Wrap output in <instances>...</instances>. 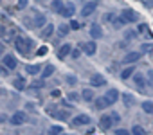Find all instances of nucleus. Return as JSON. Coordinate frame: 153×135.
<instances>
[{
  "mask_svg": "<svg viewBox=\"0 0 153 135\" xmlns=\"http://www.w3.org/2000/svg\"><path fill=\"white\" fill-rule=\"evenodd\" d=\"M29 47H31V40H25L24 36H16V38H15V49H16L20 54H27Z\"/></svg>",
  "mask_w": 153,
  "mask_h": 135,
  "instance_id": "1",
  "label": "nucleus"
},
{
  "mask_svg": "<svg viewBox=\"0 0 153 135\" xmlns=\"http://www.w3.org/2000/svg\"><path fill=\"white\" fill-rule=\"evenodd\" d=\"M137 20H139V15L135 11H131V9H123L121 11V22L123 24H133Z\"/></svg>",
  "mask_w": 153,
  "mask_h": 135,
  "instance_id": "2",
  "label": "nucleus"
},
{
  "mask_svg": "<svg viewBox=\"0 0 153 135\" xmlns=\"http://www.w3.org/2000/svg\"><path fill=\"white\" fill-rule=\"evenodd\" d=\"M25 121H27L25 112H15V113L11 115V124H13V126H20V124H24Z\"/></svg>",
  "mask_w": 153,
  "mask_h": 135,
  "instance_id": "3",
  "label": "nucleus"
},
{
  "mask_svg": "<svg viewBox=\"0 0 153 135\" xmlns=\"http://www.w3.org/2000/svg\"><path fill=\"white\" fill-rule=\"evenodd\" d=\"M2 63L7 67L9 70H15V69H16V65H18V61H16V58H15L13 54H4V58H2Z\"/></svg>",
  "mask_w": 153,
  "mask_h": 135,
  "instance_id": "4",
  "label": "nucleus"
},
{
  "mask_svg": "<svg viewBox=\"0 0 153 135\" xmlns=\"http://www.w3.org/2000/svg\"><path fill=\"white\" fill-rule=\"evenodd\" d=\"M83 124H90V115L81 113V115H76L72 119V126H83Z\"/></svg>",
  "mask_w": 153,
  "mask_h": 135,
  "instance_id": "5",
  "label": "nucleus"
},
{
  "mask_svg": "<svg viewBox=\"0 0 153 135\" xmlns=\"http://www.w3.org/2000/svg\"><path fill=\"white\" fill-rule=\"evenodd\" d=\"M96 49H97L96 42H85V43H81V50H83L87 56H94V54H96Z\"/></svg>",
  "mask_w": 153,
  "mask_h": 135,
  "instance_id": "6",
  "label": "nucleus"
},
{
  "mask_svg": "<svg viewBox=\"0 0 153 135\" xmlns=\"http://www.w3.org/2000/svg\"><path fill=\"white\" fill-rule=\"evenodd\" d=\"M112 124H115V121H114L112 113H108V115H103V117L99 119V126H101L103 130H110V128H112Z\"/></svg>",
  "mask_w": 153,
  "mask_h": 135,
  "instance_id": "7",
  "label": "nucleus"
},
{
  "mask_svg": "<svg viewBox=\"0 0 153 135\" xmlns=\"http://www.w3.org/2000/svg\"><path fill=\"white\" fill-rule=\"evenodd\" d=\"M94 105H96L97 110H105V108L112 106V103H110V99H108L106 96H105V97H97V99H94Z\"/></svg>",
  "mask_w": 153,
  "mask_h": 135,
  "instance_id": "8",
  "label": "nucleus"
},
{
  "mask_svg": "<svg viewBox=\"0 0 153 135\" xmlns=\"http://www.w3.org/2000/svg\"><path fill=\"white\" fill-rule=\"evenodd\" d=\"M90 36H92L94 40L103 38V27L97 25V24H92V25H90Z\"/></svg>",
  "mask_w": 153,
  "mask_h": 135,
  "instance_id": "9",
  "label": "nucleus"
},
{
  "mask_svg": "<svg viewBox=\"0 0 153 135\" xmlns=\"http://www.w3.org/2000/svg\"><path fill=\"white\" fill-rule=\"evenodd\" d=\"M68 54H72V45H70V43L61 45V47H59V50H58V58H59V59H65Z\"/></svg>",
  "mask_w": 153,
  "mask_h": 135,
  "instance_id": "10",
  "label": "nucleus"
},
{
  "mask_svg": "<svg viewBox=\"0 0 153 135\" xmlns=\"http://www.w3.org/2000/svg\"><path fill=\"white\" fill-rule=\"evenodd\" d=\"M96 7H97V6H96L94 2H88V4H85V6H83V9H81V16H83V18L90 16V15L96 11Z\"/></svg>",
  "mask_w": 153,
  "mask_h": 135,
  "instance_id": "11",
  "label": "nucleus"
},
{
  "mask_svg": "<svg viewBox=\"0 0 153 135\" xmlns=\"http://www.w3.org/2000/svg\"><path fill=\"white\" fill-rule=\"evenodd\" d=\"M90 85H92V87H105V85H106V79H105L101 74H94V76L90 78Z\"/></svg>",
  "mask_w": 153,
  "mask_h": 135,
  "instance_id": "12",
  "label": "nucleus"
},
{
  "mask_svg": "<svg viewBox=\"0 0 153 135\" xmlns=\"http://www.w3.org/2000/svg\"><path fill=\"white\" fill-rule=\"evenodd\" d=\"M140 56H142V52H128V54L124 56L123 63H135V61L140 59Z\"/></svg>",
  "mask_w": 153,
  "mask_h": 135,
  "instance_id": "13",
  "label": "nucleus"
},
{
  "mask_svg": "<svg viewBox=\"0 0 153 135\" xmlns=\"http://www.w3.org/2000/svg\"><path fill=\"white\" fill-rule=\"evenodd\" d=\"M74 13H76L74 4H67V6L63 7V11H61V15H63L65 18H72V16H74Z\"/></svg>",
  "mask_w": 153,
  "mask_h": 135,
  "instance_id": "14",
  "label": "nucleus"
},
{
  "mask_svg": "<svg viewBox=\"0 0 153 135\" xmlns=\"http://www.w3.org/2000/svg\"><path fill=\"white\" fill-rule=\"evenodd\" d=\"M33 25H34V27H45V25H47V18H45V15H42V13H40V15H36V16H34V24H33Z\"/></svg>",
  "mask_w": 153,
  "mask_h": 135,
  "instance_id": "15",
  "label": "nucleus"
},
{
  "mask_svg": "<svg viewBox=\"0 0 153 135\" xmlns=\"http://www.w3.org/2000/svg\"><path fill=\"white\" fill-rule=\"evenodd\" d=\"M25 85H27V81H25V78H15V81H13V87L16 88V90H25Z\"/></svg>",
  "mask_w": 153,
  "mask_h": 135,
  "instance_id": "16",
  "label": "nucleus"
},
{
  "mask_svg": "<svg viewBox=\"0 0 153 135\" xmlns=\"http://www.w3.org/2000/svg\"><path fill=\"white\" fill-rule=\"evenodd\" d=\"M54 74V65H45V69L42 70V79H47V78H51Z\"/></svg>",
  "mask_w": 153,
  "mask_h": 135,
  "instance_id": "17",
  "label": "nucleus"
},
{
  "mask_svg": "<svg viewBox=\"0 0 153 135\" xmlns=\"http://www.w3.org/2000/svg\"><path fill=\"white\" fill-rule=\"evenodd\" d=\"M81 97H83V101H94V99H96V97H94V90H92V88H83Z\"/></svg>",
  "mask_w": 153,
  "mask_h": 135,
  "instance_id": "18",
  "label": "nucleus"
},
{
  "mask_svg": "<svg viewBox=\"0 0 153 135\" xmlns=\"http://www.w3.org/2000/svg\"><path fill=\"white\" fill-rule=\"evenodd\" d=\"M63 7H65V4L61 2V0H52L51 9H52L54 13H61V11H63Z\"/></svg>",
  "mask_w": 153,
  "mask_h": 135,
  "instance_id": "19",
  "label": "nucleus"
},
{
  "mask_svg": "<svg viewBox=\"0 0 153 135\" xmlns=\"http://www.w3.org/2000/svg\"><path fill=\"white\" fill-rule=\"evenodd\" d=\"M40 70H42V67H40V65H27V67H25V72L31 74V76L40 74Z\"/></svg>",
  "mask_w": 153,
  "mask_h": 135,
  "instance_id": "20",
  "label": "nucleus"
},
{
  "mask_svg": "<svg viewBox=\"0 0 153 135\" xmlns=\"http://www.w3.org/2000/svg\"><path fill=\"white\" fill-rule=\"evenodd\" d=\"M52 33H54V25H52V24H47V25L43 27V31H42L40 36H42V38H51Z\"/></svg>",
  "mask_w": 153,
  "mask_h": 135,
  "instance_id": "21",
  "label": "nucleus"
},
{
  "mask_svg": "<svg viewBox=\"0 0 153 135\" xmlns=\"http://www.w3.org/2000/svg\"><path fill=\"white\" fill-rule=\"evenodd\" d=\"M133 81H135V85H137L139 88H144V87H146V83H144V76L139 74V72L133 74Z\"/></svg>",
  "mask_w": 153,
  "mask_h": 135,
  "instance_id": "22",
  "label": "nucleus"
},
{
  "mask_svg": "<svg viewBox=\"0 0 153 135\" xmlns=\"http://www.w3.org/2000/svg\"><path fill=\"white\" fill-rule=\"evenodd\" d=\"M133 74H135V69H133V67H126V69L121 72V79H124V81H126V79H128V78H131Z\"/></svg>",
  "mask_w": 153,
  "mask_h": 135,
  "instance_id": "23",
  "label": "nucleus"
},
{
  "mask_svg": "<svg viewBox=\"0 0 153 135\" xmlns=\"http://www.w3.org/2000/svg\"><path fill=\"white\" fill-rule=\"evenodd\" d=\"M106 97H108V99H110V103L114 105V103H115V101L119 99V92H117L115 88H110V90L106 92Z\"/></svg>",
  "mask_w": 153,
  "mask_h": 135,
  "instance_id": "24",
  "label": "nucleus"
},
{
  "mask_svg": "<svg viewBox=\"0 0 153 135\" xmlns=\"http://www.w3.org/2000/svg\"><path fill=\"white\" fill-rule=\"evenodd\" d=\"M123 103H124V106H131V105L135 103V97H133L131 94L124 92V94H123Z\"/></svg>",
  "mask_w": 153,
  "mask_h": 135,
  "instance_id": "25",
  "label": "nucleus"
},
{
  "mask_svg": "<svg viewBox=\"0 0 153 135\" xmlns=\"http://www.w3.org/2000/svg\"><path fill=\"white\" fill-rule=\"evenodd\" d=\"M67 34H68V25H67V24H61V25L58 27V36H59V38H65Z\"/></svg>",
  "mask_w": 153,
  "mask_h": 135,
  "instance_id": "26",
  "label": "nucleus"
},
{
  "mask_svg": "<svg viewBox=\"0 0 153 135\" xmlns=\"http://www.w3.org/2000/svg\"><path fill=\"white\" fill-rule=\"evenodd\" d=\"M140 106H142V110L146 113H153V101H144Z\"/></svg>",
  "mask_w": 153,
  "mask_h": 135,
  "instance_id": "27",
  "label": "nucleus"
},
{
  "mask_svg": "<svg viewBox=\"0 0 153 135\" xmlns=\"http://www.w3.org/2000/svg\"><path fill=\"white\" fill-rule=\"evenodd\" d=\"M68 110H70V108H68ZM68 110H63V112H54V117H58V119L65 121V119H68Z\"/></svg>",
  "mask_w": 153,
  "mask_h": 135,
  "instance_id": "28",
  "label": "nucleus"
},
{
  "mask_svg": "<svg viewBox=\"0 0 153 135\" xmlns=\"http://www.w3.org/2000/svg\"><path fill=\"white\" fill-rule=\"evenodd\" d=\"M131 133H135V135H144V128L137 124V126H133V128H131Z\"/></svg>",
  "mask_w": 153,
  "mask_h": 135,
  "instance_id": "29",
  "label": "nucleus"
},
{
  "mask_svg": "<svg viewBox=\"0 0 153 135\" xmlns=\"http://www.w3.org/2000/svg\"><path fill=\"white\" fill-rule=\"evenodd\" d=\"M67 85H70V87H74L76 83H78V79H76V76H67Z\"/></svg>",
  "mask_w": 153,
  "mask_h": 135,
  "instance_id": "30",
  "label": "nucleus"
},
{
  "mask_svg": "<svg viewBox=\"0 0 153 135\" xmlns=\"http://www.w3.org/2000/svg\"><path fill=\"white\" fill-rule=\"evenodd\" d=\"M103 20H105V22H114L115 16H114V13H105V15H103Z\"/></svg>",
  "mask_w": 153,
  "mask_h": 135,
  "instance_id": "31",
  "label": "nucleus"
},
{
  "mask_svg": "<svg viewBox=\"0 0 153 135\" xmlns=\"http://www.w3.org/2000/svg\"><path fill=\"white\" fill-rule=\"evenodd\" d=\"M7 74H9V69H7L6 65H0V76H2V78H6Z\"/></svg>",
  "mask_w": 153,
  "mask_h": 135,
  "instance_id": "32",
  "label": "nucleus"
},
{
  "mask_svg": "<svg viewBox=\"0 0 153 135\" xmlns=\"http://www.w3.org/2000/svg\"><path fill=\"white\" fill-rule=\"evenodd\" d=\"M47 52H49V49H47V47H45V45H43V47H40V49H38V50H36V56H45V54H47Z\"/></svg>",
  "mask_w": 153,
  "mask_h": 135,
  "instance_id": "33",
  "label": "nucleus"
},
{
  "mask_svg": "<svg viewBox=\"0 0 153 135\" xmlns=\"http://www.w3.org/2000/svg\"><path fill=\"white\" fill-rule=\"evenodd\" d=\"M49 131H51V133H61V131H63V128H61V126H51V128H49Z\"/></svg>",
  "mask_w": 153,
  "mask_h": 135,
  "instance_id": "34",
  "label": "nucleus"
},
{
  "mask_svg": "<svg viewBox=\"0 0 153 135\" xmlns=\"http://www.w3.org/2000/svg\"><path fill=\"white\" fill-rule=\"evenodd\" d=\"M27 6H29L27 0H18V6H16V7H18V9H25Z\"/></svg>",
  "mask_w": 153,
  "mask_h": 135,
  "instance_id": "35",
  "label": "nucleus"
},
{
  "mask_svg": "<svg viewBox=\"0 0 153 135\" xmlns=\"http://www.w3.org/2000/svg\"><path fill=\"white\" fill-rule=\"evenodd\" d=\"M140 49H142V52H149L153 49V45L151 43H144V45H140Z\"/></svg>",
  "mask_w": 153,
  "mask_h": 135,
  "instance_id": "36",
  "label": "nucleus"
},
{
  "mask_svg": "<svg viewBox=\"0 0 153 135\" xmlns=\"http://www.w3.org/2000/svg\"><path fill=\"white\" fill-rule=\"evenodd\" d=\"M43 85H45V83H43V79H42V81H34V83L31 85V88H33V90H34V88H42Z\"/></svg>",
  "mask_w": 153,
  "mask_h": 135,
  "instance_id": "37",
  "label": "nucleus"
},
{
  "mask_svg": "<svg viewBox=\"0 0 153 135\" xmlns=\"http://www.w3.org/2000/svg\"><path fill=\"white\" fill-rule=\"evenodd\" d=\"M59 96H61V90H58V88H54V90L51 92V97H52V99H58Z\"/></svg>",
  "mask_w": 153,
  "mask_h": 135,
  "instance_id": "38",
  "label": "nucleus"
},
{
  "mask_svg": "<svg viewBox=\"0 0 153 135\" xmlns=\"http://www.w3.org/2000/svg\"><path fill=\"white\" fill-rule=\"evenodd\" d=\"M78 99H79V94H76V92L68 94V101H78Z\"/></svg>",
  "mask_w": 153,
  "mask_h": 135,
  "instance_id": "39",
  "label": "nucleus"
},
{
  "mask_svg": "<svg viewBox=\"0 0 153 135\" xmlns=\"http://www.w3.org/2000/svg\"><path fill=\"white\" fill-rule=\"evenodd\" d=\"M81 24L79 22H76V20H70V29H79Z\"/></svg>",
  "mask_w": 153,
  "mask_h": 135,
  "instance_id": "40",
  "label": "nucleus"
},
{
  "mask_svg": "<svg viewBox=\"0 0 153 135\" xmlns=\"http://www.w3.org/2000/svg\"><path fill=\"white\" fill-rule=\"evenodd\" d=\"M6 34H7V29H6V27H4L2 24H0V38H4Z\"/></svg>",
  "mask_w": 153,
  "mask_h": 135,
  "instance_id": "41",
  "label": "nucleus"
},
{
  "mask_svg": "<svg viewBox=\"0 0 153 135\" xmlns=\"http://www.w3.org/2000/svg\"><path fill=\"white\" fill-rule=\"evenodd\" d=\"M137 31H139V33H148V27H146V25H144V24H140V25H139V29H137Z\"/></svg>",
  "mask_w": 153,
  "mask_h": 135,
  "instance_id": "42",
  "label": "nucleus"
},
{
  "mask_svg": "<svg viewBox=\"0 0 153 135\" xmlns=\"http://www.w3.org/2000/svg\"><path fill=\"white\" fill-rule=\"evenodd\" d=\"M126 38H128V40H133V38H135V31H128V33H126Z\"/></svg>",
  "mask_w": 153,
  "mask_h": 135,
  "instance_id": "43",
  "label": "nucleus"
},
{
  "mask_svg": "<svg viewBox=\"0 0 153 135\" xmlns=\"http://www.w3.org/2000/svg\"><path fill=\"white\" fill-rule=\"evenodd\" d=\"M115 135H128V130H115Z\"/></svg>",
  "mask_w": 153,
  "mask_h": 135,
  "instance_id": "44",
  "label": "nucleus"
},
{
  "mask_svg": "<svg viewBox=\"0 0 153 135\" xmlns=\"http://www.w3.org/2000/svg\"><path fill=\"white\" fill-rule=\"evenodd\" d=\"M61 105H63V106H67V108H72V105L68 103V99H61Z\"/></svg>",
  "mask_w": 153,
  "mask_h": 135,
  "instance_id": "45",
  "label": "nucleus"
},
{
  "mask_svg": "<svg viewBox=\"0 0 153 135\" xmlns=\"http://www.w3.org/2000/svg\"><path fill=\"white\" fill-rule=\"evenodd\" d=\"M79 54H81V50H78V49L72 50V58H79Z\"/></svg>",
  "mask_w": 153,
  "mask_h": 135,
  "instance_id": "46",
  "label": "nucleus"
},
{
  "mask_svg": "<svg viewBox=\"0 0 153 135\" xmlns=\"http://www.w3.org/2000/svg\"><path fill=\"white\" fill-rule=\"evenodd\" d=\"M148 78H149V85L153 87V70H149V72H148Z\"/></svg>",
  "mask_w": 153,
  "mask_h": 135,
  "instance_id": "47",
  "label": "nucleus"
},
{
  "mask_svg": "<svg viewBox=\"0 0 153 135\" xmlns=\"http://www.w3.org/2000/svg\"><path fill=\"white\" fill-rule=\"evenodd\" d=\"M2 52H4V43L0 42V54H2Z\"/></svg>",
  "mask_w": 153,
  "mask_h": 135,
  "instance_id": "48",
  "label": "nucleus"
}]
</instances>
